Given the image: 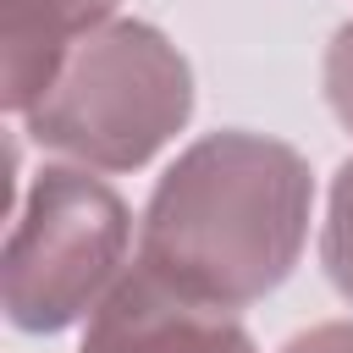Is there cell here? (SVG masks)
<instances>
[{
	"label": "cell",
	"mask_w": 353,
	"mask_h": 353,
	"mask_svg": "<svg viewBox=\"0 0 353 353\" xmlns=\"http://www.w3.org/2000/svg\"><path fill=\"white\" fill-rule=\"evenodd\" d=\"M314 215L309 160L265 132H204L154 182L138 265L193 303L243 309L270 298L303 259Z\"/></svg>",
	"instance_id": "cell-1"
},
{
	"label": "cell",
	"mask_w": 353,
	"mask_h": 353,
	"mask_svg": "<svg viewBox=\"0 0 353 353\" xmlns=\"http://www.w3.org/2000/svg\"><path fill=\"white\" fill-rule=\"evenodd\" d=\"M193 116L188 55L138 17H110L83 33L44 94L22 110L28 138L88 171L149 165Z\"/></svg>",
	"instance_id": "cell-2"
},
{
	"label": "cell",
	"mask_w": 353,
	"mask_h": 353,
	"mask_svg": "<svg viewBox=\"0 0 353 353\" xmlns=\"http://www.w3.org/2000/svg\"><path fill=\"white\" fill-rule=\"evenodd\" d=\"M132 243L127 199L88 165H44L6 237V320L28 336H55L99 309L121 281Z\"/></svg>",
	"instance_id": "cell-3"
},
{
	"label": "cell",
	"mask_w": 353,
	"mask_h": 353,
	"mask_svg": "<svg viewBox=\"0 0 353 353\" xmlns=\"http://www.w3.org/2000/svg\"><path fill=\"white\" fill-rule=\"evenodd\" d=\"M77 353H259L232 309H210L132 265L88 314Z\"/></svg>",
	"instance_id": "cell-4"
},
{
	"label": "cell",
	"mask_w": 353,
	"mask_h": 353,
	"mask_svg": "<svg viewBox=\"0 0 353 353\" xmlns=\"http://www.w3.org/2000/svg\"><path fill=\"white\" fill-rule=\"evenodd\" d=\"M116 6L121 0H0V105L22 116L44 94L66 50L83 33L105 28Z\"/></svg>",
	"instance_id": "cell-5"
},
{
	"label": "cell",
	"mask_w": 353,
	"mask_h": 353,
	"mask_svg": "<svg viewBox=\"0 0 353 353\" xmlns=\"http://www.w3.org/2000/svg\"><path fill=\"white\" fill-rule=\"evenodd\" d=\"M320 265H325L331 287L353 303V160H342L331 176L325 226H320Z\"/></svg>",
	"instance_id": "cell-6"
},
{
	"label": "cell",
	"mask_w": 353,
	"mask_h": 353,
	"mask_svg": "<svg viewBox=\"0 0 353 353\" xmlns=\"http://www.w3.org/2000/svg\"><path fill=\"white\" fill-rule=\"evenodd\" d=\"M325 105L353 132V22H342L325 44Z\"/></svg>",
	"instance_id": "cell-7"
},
{
	"label": "cell",
	"mask_w": 353,
	"mask_h": 353,
	"mask_svg": "<svg viewBox=\"0 0 353 353\" xmlns=\"http://www.w3.org/2000/svg\"><path fill=\"white\" fill-rule=\"evenodd\" d=\"M281 353H353V320H325L298 336H287Z\"/></svg>",
	"instance_id": "cell-8"
}]
</instances>
